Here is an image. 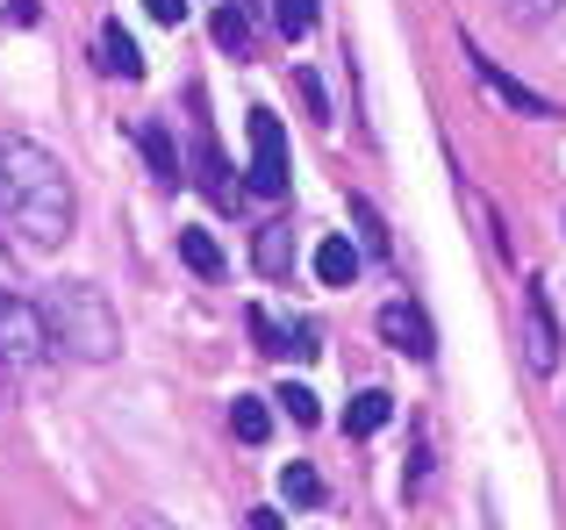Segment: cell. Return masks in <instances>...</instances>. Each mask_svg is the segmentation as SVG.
Returning <instances> with one entry per match:
<instances>
[{
  "instance_id": "cell-1",
  "label": "cell",
  "mask_w": 566,
  "mask_h": 530,
  "mask_svg": "<svg viewBox=\"0 0 566 530\" xmlns=\"http://www.w3.org/2000/svg\"><path fill=\"white\" fill-rule=\"evenodd\" d=\"M0 223L29 244H65L80 230L72 172L29 137H0Z\"/></svg>"
},
{
  "instance_id": "cell-2",
  "label": "cell",
  "mask_w": 566,
  "mask_h": 530,
  "mask_svg": "<svg viewBox=\"0 0 566 530\" xmlns=\"http://www.w3.org/2000/svg\"><path fill=\"white\" fill-rule=\"evenodd\" d=\"M43 330H51V344H65L72 359H115V351H123V322H115L108 294H101L94 279H57V287L43 294Z\"/></svg>"
},
{
  "instance_id": "cell-3",
  "label": "cell",
  "mask_w": 566,
  "mask_h": 530,
  "mask_svg": "<svg viewBox=\"0 0 566 530\" xmlns=\"http://www.w3.org/2000/svg\"><path fill=\"white\" fill-rule=\"evenodd\" d=\"M51 359V330H43V308L22 294H0V365H43Z\"/></svg>"
},
{
  "instance_id": "cell-4",
  "label": "cell",
  "mask_w": 566,
  "mask_h": 530,
  "mask_svg": "<svg viewBox=\"0 0 566 530\" xmlns=\"http://www.w3.org/2000/svg\"><path fill=\"white\" fill-rule=\"evenodd\" d=\"M287 129H280L273 108H251V194H287Z\"/></svg>"
},
{
  "instance_id": "cell-5",
  "label": "cell",
  "mask_w": 566,
  "mask_h": 530,
  "mask_svg": "<svg viewBox=\"0 0 566 530\" xmlns=\"http://www.w3.org/2000/svg\"><path fill=\"white\" fill-rule=\"evenodd\" d=\"M516 344H524V365L538 380L559 365V344H566V337H559V316H553V294H545L538 279L524 287V337H516Z\"/></svg>"
},
{
  "instance_id": "cell-6",
  "label": "cell",
  "mask_w": 566,
  "mask_h": 530,
  "mask_svg": "<svg viewBox=\"0 0 566 530\" xmlns=\"http://www.w3.org/2000/svg\"><path fill=\"white\" fill-rule=\"evenodd\" d=\"M473 72H481V86H488V94H495V100H502V108H516V115H531V123H545V115H559V108H553V100H545V94H538V86H524V80H516V72H502V65H495V57H481V51H473Z\"/></svg>"
},
{
  "instance_id": "cell-7",
  "label": "cell",
  "mask_w": 566,
  "mask_h": 530,
  "mask_svg": "<svg viewBox=\"0 0 566 530\" xmlns=\"http://www.w3.org/2000/svg\"><path fill=\"white\" fill-rule=\"evenodd\" d=\"M380 337L395 351H409V359H430V351H438V330H430V316L416 301H387L380 308Z\"/></svg>"
},
{
  "instance_id": "cell-8",
  "label": "cell",
  "mask_w": 566,
  "mask_h": 530,
  "mask_svg": "<svg viewBox=\"0 0 566 530\" xmlns=\"http://www.w3.org/2000/svg\"><path fill=\"white\" fill-rule=\"evenodd\" d=\"M193 172H201V194L216 201V209H237V180H230V166H222V151H216L208 129H201V144H193Z\"/></svg>"
},
{
  "instance_id": "cell-9",
  "label": "cell",
  "mask_w": 566,
  "mask_h": 530,
  "mask_svg": "<svg viewBox=\"0 0 566 530\" xmlns=\"http://www.w3.org/2000/svg\"><path fill=\"white\" fill-rule=\"evenodd\" d=\"M316 279L323 287H352V279H359V244L352 237H323L316 244Z\"/></svg>"
},
{
  "instance_id": "cell-10",
  "label": "cell",
  "mask_w": 566,
  "mask_h": 530,
  "mask_svg": "<svg viewBox=\"0 0 566 530\" xmlns=\"http://www.w3.org/2000/svg\"><path fill=\"white\" fill-rule=\"evenodd\" d=\"M101 65H108L115 80H144V57H137V43H129L123 22H101Z\"/></svg>"
},
{
  "instance_id": "cell-11",
  "label": "cell",
  "mask_w": 566,
  "mask_h": 530,
  "mask_svg": "<svg viewBox=\"0 0 566 530\" xmlns=\"http://www.w3.org/2000/svg\"><path fill=\"white\" fill-rule=\"evenodd\" d=\"M345 215H352V230H359V252H374V258H395V237H387V223H380V209L366 194H352L345 201Z\"/></svg>"
},
{
  "instance_id": "cell-12",
  "label": "cell",
  "mask_w": 566,
  "mask_h": 530,
  "mask_svg": "<svg viewBox=\"0 0 566 530\" xmlns=\"http://www.w3.org/2000/svg\"><path fill=\"white\" fill-rule=\"evenodd\" d=\"M137 144H144V158H151L158 187H180V151H172V129H166V123H144Z\"/></svg>"
},
{
  "instance_id": "cell-13",
  "label": "cell",
  "mask_w": 566,
  "mask_h": 530,
  "mask_svg": "<svg viewBox=\"0 0 566 530\" xmlns=\"http://www.w3.org/2000/svg\"><path fill=\"white\" fill-rule=\"evenodd\" d=\"M387 416H395V402H387L380 388H366V394H352L345 431H352V437H374V431H387Z\"/></svg>"
},
{
  "instance_id": "cell-14",
  "label": "cell",
  "mask_w": 566,
  "mask_h": 530,
  "mask_svg": "<svg viewBox=\"0 0 566 530\" xmlns=\"http://www.w3.org/2000/svg\"><path fill=\"white\" fill-rule=\"evenodd\" d=\"M230 431L244 437V445H265V437H273V409H265L259 394H237L230 402Z\"/></svg>"
},
{
  "instance_id": "cell-15",
  "label": "cell",
  "mask_w": 566,
  "mask_h": 530,
  "mask_svg": "<svg viewBox=\"0 0 566 530\" xmlns=\"http://www.w3.org/2000/svg\"><path fill=\"white\" fill-rule=\"evenodd\" d=\"M287 265H294V237H287V223H265V230H259V273H265V279H280Z\"/></svg>"
},
{
  "instance_id": "cell-16",
  "label": "cell",
  "mask_w": 566,
  "mask_h": 530,
  "mask_svg": "<svg viewBox=\"0 0 566 530\" xmlns=\"http://www.w3.org/2000/svg\"><path fill=\"white\" fill-rule=\"evenodd\" d=\"M280 495H287L294 509H316V502H323V474H316V466H302V459H287V474H280Z\"/></svg>"
},
{
  "instance_id": "cell-17",
  "label": "cell",
  "mask_w": 566,
  "mask_h": 530,
  "mask_svg": "<svg viewBox=\"0 0 566 530\" xmlns=\"http://www.w3.org/2000/svg\"><path fill=\"white\" fill-rule=\"evenodd\" d=\"M208 29H216L222 51H237V57L251 51V22H244V8H237V0H230V8H216V22H208Z\"/></svg>"
},
{
  "instance_id": "cell-18",
  "label": "cell",
  "mask_w": 566,
  "mask_h": 530,
  "mask_svg": "<svg viewBox=\"0 0 566 530\" xmlns=\"http://www.w3.org/2000/svg\"><path fill=\"white\" fill-rule=\"evenodd\" d=\"M180 258L193 265V273H222V252H216L208 230H180Z\"/></svg>"
},
{
  "instance_id": "cell-19",
  "label": "cell",
  "mask_w": 566,
  "mask_h": 530,
  "mask_svg": "<svg viewBox=\"0 0 566 530\" xmlns=\"http://www.w3.org/2000/svg\"><path fill=\"white\" fill-rule=\"evenodd\" d=\"M273 22H280V36H308L316 29V0H273Z\"/></svg>"
},
{
  "instance_id": "cell-20",
  "label": "cell",
  "mask_w": 566,
  "mask_h": 530,
  "mask_svg": "<svg viewBox=\"0 0 566 530\" xmlns=\"http://www.w3.org/2000/svg\"><path fill=\"white\" fill-rule=\"evenodd\" d=\"M251 337H259V351H273V359H287V330H280L265 308H251Z\"/></svg>"
},
{
  "instance_id": "cell-21",
  "label": "cell",
  "mask_w": 566,
  "mask_h": 530,
  "mask_svg": "<svg viewBox=\"0 0 566 530\" xmlns=\"http://www.w3.org/2000/svg\"><path fill=\"white\" fill-rule=\"evenodd\" d=\"M280 402H287V416L294 423H323V409H316V394L302 388V380H287V388H280Z\"/></svg>"
},
{
  "instance_id": "cell-22",
  "label": "cell",
  "mask_w": 566,
  "mask_h": 530,
  "mask_svg": "<svg viewBox=\"0 0 566 530\" xmlns=\"http://www.w3.org/2000/svg\"><path fill=\"white\" fill-rule=\"evenodd\" d=\"M294 86H302L308 115H316V123H331V94H323V80H316V72H294Z\"/></svg>"
},
{
  "instance_id": "cell-23",
  "label": "cell",
  "mask_w": 566,
  "mask_h": 530,
  "mask_svg": "<svg viewBox=\"0 0 566 530\" xmlns=\"http://www.w3.org/2000/svg\"><path fill=\"white\" fill-rule=\"evenodd\" d=\"M423 480H430V437L416 431V466H409V495H423Z\"/></svg>"
},
{
  "instance_id": "cell-24",
  "label": "cell",
  "mask_w": 566,
  "mask_h": 530,
  "mask_svg": "<svg viewBox=\"0 0 566 530\" xmlns=\"http://www.w3.org/2000/svg\"><path fill=\"white\" fill-rule=\"evenodd\" d=\"M144 8H151V22H166V29L187 22V0H144Z\"/></svg>"
},
{
  "instance_id": "cell-25",
  "label": "cell",
  "mask_w": 566,
  "mask_h": 530,
  "mask_svg": "<svg viewBox=\"0 0 566 530\" xmlns=\"http://www.w3.org/2000/svg\"><path fill=\"white\" fill-rule=\"evenodd\" d=\"M553 8H559V0H510V14H524V22H545Z\"/></svg>"
},
{
  "instance_id": "cell-26",
  "label": "cell",
  "mask_w": 566,
  "mask_h": 530,
  "mask_svg": "<svg viewBox=\"0 0 566 530\" xmlns=\"http://www.w3.org/2000/svg\"><path fill=\"white\" fill-rule=\"evenodd\" d=\"M22 279H14V258H8V244H0V294H14Z\"/></svg>"
},
{
  "instance_id": "cell-27",
  "label": "cell",
  "mask_w": 566,
  "mask_h": 530,
  "mask_svg": "<svg viewBox=\"0 0 566 530\" xmlns=\"http://www.w3.org/2000/svg\"><path fill=\"white\" fill-rule=\"evenodd\" d=\"M251 530H287V523H280L273 509H251Z\"/></svg>"
},
{
  "instance_id": "cell-28",
  "label": "cell",
  "mask_w": 566,
  "mask_h": 530,
  "mask_svg": "<svg viewBox=\"0 0 566 530\" xmlns=\"http://www.w3.org/2000/svg\"><path fill=\"white\" fill-rule=\"evenodd\" d=\"M0 14H22V22H29L36 8H29V0H0Z\"/></svg>"
},
{
  "instance_id": "cell-29",
  "label": "cell",
  "mask_w": 566,
  "mask_h": 530,
  "mask_svg": "<svg viewBox=\"0 0 566 530\" xmlns=\"http://www.w3.org/2000/svg\"><path fill=\"white\" fill-rule=\"evenodd\" d=\"M0 380H8V365H0Z\"/></svg>"
}]
</instances>
